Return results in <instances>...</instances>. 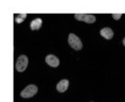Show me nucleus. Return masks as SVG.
<instances>
[{"mask_svg":"<svg viewBox=\"0 0 125 102\" xmlns=\"http://www.w3.org/2000/svg\"><path fill=\"white\" fill-rule=\"evenodd\" d=\"M28 58L25 55H20L17 60L16 68L19 72H23L25 70L28 64Z\"/></svg>","mask_w":125,"mask_h":102,"instance_id":"f03ea898","label":"nucleus"},{"mask_svg":"<svg viewBox=\"0 0 125 102\" xmlns=\"http://www.w3.org/2000/svg\"><path fill=\"white\" fill-rule=\"evenodd\" d=\"M122 14H113L112 16L114 19L115 20H119L121 17Z\"/></svg>","mask_w":125,"mask_h":102,"instance_id":"9d476101","label":"nucleus"},{"mask_svg":"<svg viewBox=\"0 0 125 102\" xmlns=\"http://www.w3.org/2000/svg\"><path fill=\"white\" fill-rule=\"evenodd\" d=\"M42 20L40 18L33 20L30 23V27L32 30H39L42 26Z\"/></svg>","mask_w":125,"mask_h":102,"instance_id":"6e6552de","label":"nucleus"},{"mask_svg":"<svg viewBox=\"0 0 125 102\" xmlns=\"http://www.w3.org/2000/svg\"><path fill=\"white\" fill-rule=\"evenodd\" d=\"M68 42L71 47L76 50H79L83 48V43L77 36L70 33L68 37Z\"/></svg>","mask_w":125,"mask_h":102,"instance_id":"f257e3e1","label":"nucleus"},{"mask_svg":"<svg viewBox=\"0 0 125 102\" xmlns=\"http://www.w3.org/2000/svg\"><path fill=\"white\" fill-rule=\"evenodd\" d=\"M45 60L48 65L53 67H58L60 63L59 58L53 55H49L47 56Z\"/></svg>","mask_w":125,"mask_h":102,"instance_id":"39448f33","label":"nucleus"},{"mask_svg":"<svg viewBox=\"0 0 125 102\" xmlns=\"http://www.w3.org/2000/svg\"><path fill=\"white\" fill-rule=\"evenodd\" d=\"M122 42H123V44L124 45V46H125V37L124 38Z\"/></svg>","mask_w":125,"mask_h":102,"instance_id":"9b49d317","label":"nucleus"},{"mask_svg":"<svg viewBox=\"0 0 125 102\" xmlns=\"http://www.w3.org/2000/svg\"><path fill=\"white\" fill-rule=\"evenodd\" d=\"M69 85V81L68 80H62L57 85V90L61 93L64 92L67 90Z\"/></svg>","mask_w":125,"mask_h":102,"instance_id":"0eeeda50","label":"nucleus"},{"mask_svg":"<svg viewBox=\"0 0 125 102\" xmlns=\"http://www.w3.org/2000/svg\"><path fill=\"white\" fill-rule=\"evenodd\" d=\"M100 34L106 39H111L113 37L114 33L109 27H104L101 30Z\"/></svg>","mask_w":125,"mask_h":102,"instance_id":"423d86ee","label":"nucleus"},{"mask_svg":"<svg viewBox=\"0 0 125 102\" xmlns=\"http://www.w3.org/2000/svg\"><path fill=\"white\" fill-rule=\"evenodd\" d=\"M38 91V88L35 85H28L21 92V96L23 98H28L34 96Z\"/></svg>","mask_w":125,"mask_h":102,"instance_id":"7ed1b4c3","label":"nucleus"},{"mask_svg":"<svg viewBox=\"0 0 125 102\" xmlns=\"http://www.w3.org/2000/svg\"><path fill=\"white\" fill-rule=\"evenodd\" d=\"M27 16V14H19L15 18V21L17 23L20 24L24 21Z\"/></svg>","mask_w":125,"mask_h":102,"instance_id":"1a4fd4ad","label":"nucleus"},{"mask_svg":"<svg viewBox=\"0 0 125 102\" xmlns=\"http://www.w3.org/2000/svg\"><path fill=\"white\" fill-rule=\"evenodd\" d=\"M74 17L75 19L83 21L88 24H92L94 23L96 21V17L94 15L89 14H75Z\"/></svg>","mask_w":125,"mask_h":102,"instance_id":"20e7f679","label":"nucleus"}]
</instances>
